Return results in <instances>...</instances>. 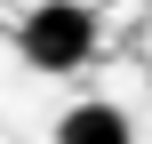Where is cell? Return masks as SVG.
Masks as SVG:
<instances>
[{"label":"cell","mask_w":152,"mask_h":144,"mask_svg":"<svg viewBox=\"0 0 152 144\" xmlns=\"http://www.w3.org/2000/svg\"><path fill=\"white\" fill-rule=\"evenodd\" d=\"M16 48H24L32 72L72 80V72L96 56V8H88V0H40V8L16 24Z\"/></svg>","instance_id":"obj_1"},{"label":"cell","mask_w":152,"mask_h":144,"mask_svg":"<svg viewBox=\"0 0 152 144\" xmlns=\"http://www.w3.org/2000/svg\"><path fill=\"white\" fill-rule=\"evenodd\" d=\"M56 144H136V128H128V112H120V104L88 96V104H72V112L56 120Z\"/></svg>","instance_id":"obj_2"}]
</instances>
